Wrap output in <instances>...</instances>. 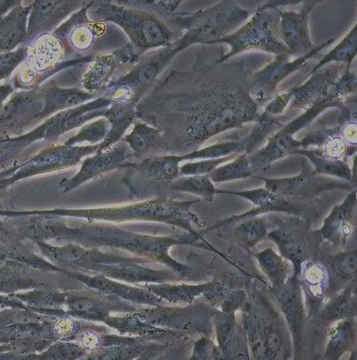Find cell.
I'll use <instances>...</instances> for the list:
<instances>
[{
  "label": "cell",
  "instance_id": "cell-1",
  "mask_svg": "<svg viewBox=\"0 0 357 360\" xmlns=\"http://www.w3.org/2000/svg\"><path fill=\"white\" fill-rule=\"evenodd\" d=\"M203 46L193 68L171 70L138 103L136 120L162 131L169 153L183 155L201 148L225 131L242 129L260 117L249 92L252 71L242 58L215 64Z\"/></svg>",
  "mask_w": 357,
  "mask_h": 360
},
{
  "label": "cell",
  "instance_id": "cell-2",
  "mask_svg": "<svg viewBox=\"0 0 357 360\" xmlns=\"http://www.w3.org/2000/svg\"><path fill=\"white\" fill-rule=\"evenodd\" d=\"M175 13L162 2L148 7L136 0L91 1L87 13L93 22L119 27L141 58L150 50L168 46L178 38L176 32L183 34L172 23Z\"/></svg>",
  "mask_w": 357,
  "mask_h": 360
},
{
  "label": "cell",
  "instance_id": "cell-3",
  "mask_svg": "<svg viewBox=\"0 0 357 360\" xmlns=\"http://www.w3.org/2000/svg\"><path fill=\"white\" fill-rule=\"evenodd\" d=\"M242 326L254 359L278 360L293 355L291 335L280 314L260 290L248 293L242 306Z\"/></svg>",
  "mask_w": 357,
  "mask_h": 360
},
{
  "label": "cell",
  "instance_id": "cell-4",
  "mask_svg": "<svg viewBox=\"0 0 357 360\" xmlns=\"http://www.w3.org/2000/svg\"><path fill=\"white\" fill-rule=\"evenodd\" d=\"M302 1H270L252 13L251 19L233 34L217 40L212 44H226L231 51L220 56L215 64L230 60L234 56L248 51H261L271 55L290 56L279 37L278 25L280 8L297 6Z\"/></svg>",
  "mask_w": 357,
  "mask_h": 360
},
{
  "label": "cell",
  "instance_id": "cell-5",
  "mask_svg": "<svg viewBox=\"0 0 357 360\" xmlns=\"http://www.w3.org/2000/svg\"><path fill=\"white\" fill-rule=\"evenodd\" d=\"M26 44L28 53L14 77L13 85L15 90L37 89L56 74L67 68L89 64L96 56L68 58L64 41L55 32L40 35Z\"/></svg>",
  "mask_w": 357,
  "mask_h": 360
},
{
  "label": "cell",
  "instance_id": "cell-6",
  "mask_svg": "<svg viewBox=\"0 0 357 360\" xmlns=\"http://www.w3.org/2000/svg\"><path fill=\"white\" fill-rule=\"evenodd\" d=\"M111 104L108 95L103 94L82 105L52 115L25 135L0 139V157L20 153L37 141L55 142L71 130L82 127L93 119L103 117Z\"/></svg>",
  "mask_w": 357,
  "mask_h": 360
},
{
  "label": "cell",
  "instance_id": "cell-7",
  "mask_svg": "<svg viewBox=\"0 0 357 360\" xmlns=\"http://www.w3.org/2000/svg\"><path fill=\"white\" fill-rule=\"evenodd\" d=\"M254 13L235 1H220L207 10L177 11L172 23L178 31L188 34L195 44L212 46L243 25Z\"/></svg>",
  "mask_w": 357,
  "mask_h": 360
},
{
  "label": "cell",
  "instance_id": "cell-8",
  "mask_svg": "<svg viewBox=\"0 0 357 360\" xmlns=\"http://www.w3.org/2000/svg\"><path fill=\"white\" fill-rule=\"evenodd\" d=\"M193 44V39L184 32L168 46L143 55L126 74L112 80L108 86L126 91L138 105L175 56Z\"/></svg>",
  "mask_w": 357,
  "mask_h": 360
},
{
  "label": "cell",
  "instance_id": "cell-9",
  "mask_svg": "<svg viewBox=\"0 0 357 360\" xmlns=\"http://www.w3.org/2000/svg\"><path fill=\"white\" fill-rule=\"evenodd\" d=\"M216 193L239 196V198L252 202L255 208L247 211L245 213L240 214V215L217 220L215 224L208 226L207 228L201 231L200 233L202 235L205 232L219 230V229L226 227V226L233 224V223L240 221V220L255 218V217L264 215V214H288V215L297 217V218L308 220V221H311L312 219L318 217L315 201L303 200V199L276 195V193L270 192L266 187L247 190V191H225V190L216 189Z\"/></svg>",
  "mask_w": 357,
  "mask_h": 360
},
{
  "label": "cell",
  "instance_id": "cell-10",
  "mask_svg": "<svg viewBox=\"0 0 357 360\" xmlns=\"http://www.w3.org/2000/svg\"><path fill=\"white\" fill-rule=\"evenodd\" d=\"M267 238L278 246L281 257L294 266V276L306 260L316 258L323 240L319 232L312 231L311 221L297 217L280 219V225L268 231Z\"/></svg>",
  "mask_w": 357,
  "mask_h": 360
},
{
  "label": "cell",
  "instance_id": "cell-11",
  "mask_svg": "<svg viewBox=\"0 0 357 360\" xmlns=\"http://www.w3.org/2000/svg\"><path fill=\"white\" fill-rule=\"evenodd\" d=\"M335 39L317 46L311 53L301 58L292 59V56L285 55L275 56L270 64L263 70L252 73L249 79V92L252 101L261 109L272 100L273 94L283 80L291 74L306 67L309 62L320 55L321 50L332 46Z\"/></svg>",
  "mask_w": 357,
  "mask_h": 360
},
{
  "label": "cell",
  "instance_id": "cell-12",
  "mask_svg": "<svg viewBox=\"0 0 357 360\" xmlns=\"http://www.w3.org/2000/svg\"><path fill=\"white\" fill-rule=\"evenodd\" d=\"M266 184V188L270 192L290 198L303 199V200H316L318 196L323 193L341 189L352 191L353 184L347 181H338L330 179L323 175L317 174L309 160L302 162L300 174L292 177L259 178Z\"/></svg>",
  "mask_w": 357,
  "mask_h": 360
},
{
  "label": "cell",
  "instance_id": "cell-13",
  "mask_svg": "<svg viewBox=\"0 0 357 360\" xmlns=\"http://www.w3.org/2000/svg\"><path fill=\"white\" fill-rule=\"evenodd\" d=\"M89 2L76 13L71 15L62 23L55 34L64 41L70 59L95 56L91 53L98 41L107 34L108 23L97 22L89 20L88 8Z\"/></svg>",
  "mask_w": 357,
  "mask_h": 360
},
{
  "label": "cell",
  "instance_id": "cell-14",
  "mask_svg": "<svg viewBox=\"0 0 357 360\" xmlns=\"http://www.w3.org/2000/svg\"><path fill=\"white\" fill-rule=\"evenodd\" d=\"M44 105L41 86L11 95V99L0 107V138H8L11 134L20 136L26 127L37 123Z\"/></svg>",
  "mask_w": 357,
  "mask_h": 360
},
{
  "label": "cell",
  "instance_id": "cell-15",
  "mask_svg": "<svg viewBox=\"0 0 357 360\" xmlns=\"http://www.w3.org/2000/svg\"><path fill=\"white\" fill-rule=\"evenodd\" d=\"M141 56L129 43L111 52L100 53L89 63L82 77V87L89 94L103 95L112 82L116 70L123 65H135Z\"/></svg>",
  "mask_w": 357,
  "mask_h": 360
},
{
  "label": "cell",
  "instance_id": "cell-16",
  "mask_svg": "<svg viewBox=\"0 0 357 360\" xmlns=\"http://www.w3.org/2000/svg\"><path fill=\"white\" fill-rule=\"evenodd\" d=\"M99 145L50 146L23 165L20 171L15 176V179L72 167L77 165L83 158L96 153L99 150Z\"/></svg>",
  "mask_w": 357,
  "mask_h": 360
},
{
  "label": "cell",
  "instance_id": "cell-17",
  "mask_svg": "<svg viewBox=\"0 0 357 360\" xmlns=\"http://www.w3.org/2000/svg\"><path fill=\"white\" fill-rule=\"evenodd\" d=\"M88 1L79 0H37L32 3L27 25V43L40 35L55 32L71 15L82 10Z\"/></svg>",
  "mask_w": 357,
  "mask_h": 360
},
{
  "label": "cell",
  "instance_id": "cell-18",
  "mask_svg": "<svg viewBox=\"0 0 357 360\" xmlns=\"http://www.w3.org/2000/svg\"><path fill=\"white\" fill-rule=\"evenodd\" d=\"M302 3L299 10H280L279 13V37L290 56L297 58L308 55L317 47L312 44L309 34V18L318 1Z\"/></svg>",
  "mask_w": 357,
  "mask_h": 360
},
{
  "label": "cell",
  "instance_id": "cell-19",
  "mask_svg": "<svg viewBox=\"0 0 357 360\" xmlns=\"http://www.w3.org/2000/svg\"><path fill=\"white\" fill-rule=\"evenodd\" d=\"M280 305L294 345V352L301 351L305 338L306 317L301 288L296 276H290L285 284L278 290H270Z\"/></svg>",
  "mask_w": 357,
  "mask_h": 360
},
{
  "label": "cell",
  "instance_id": "cell-20",
  "mask_svg": "<svg viewBox=\"0 0 357 360\" xmlns=\"http://www.w3.org/2000/svg\"><path fill=\"white\" fill-rule=\"evenodd\" d=\"M297 278L305 296L306 317L312 320L329 299L331 278L328 267L320 259H309L301 264Z\"/></svg>",
  "mask_w": 357,
  "mask_h": 360
},
{
  "label": "cell",
  "instance_id": "cell-21",
  "mask_svg": "<svg viewBox=\"0 0 357 360\" xmlns=\"http://www.w3.org/2000/svg\"><path fill=\"white\" fill-rule=\"evenodd\" d=\"M318 232L323 240L335 247L348 246L356 240V190H352L343 203L332 208Z\"/></svg>",
  "mask_w": 357,
  "mask_h": 360
},
{
  "label": "cell",
  "instance_id": "cell-22",
  "mask_svg": "<svg viewBox=\"0 0 357 360\" xmlns=\"http://www.w3.org/2000/svg\"><path fill=\"white\" fill-rule=\"evenodd\" d=\"M213 327L222 359H252L245 331L237 323L235 314H225L216 309Z\"/></svg>",
  "mask_w": 357,
  "mask_h": 360
},
{
  "label": "cell",
  "instance_id": "cell-23",
  "mask_svg": "<svg viewBox=\"0 0 357 360\" xmlns=\"http://www.w3.org/2000/svg\"><path fill=\"white\" fill-rule=\"evenodd\" d=\"M129 155L126 143L121 141V144H116L108 150L100 151L94 156L87 158L75 176L62 181L60 187L64 192L71 191L98 175L124 166Z\"/></svg>",
  "mask_w": 357,
  "mask_h": 360
},
{
  "label": "cell",
  "instance_id": "cell-24",
  "mask_svg": "<svg viewBox=\"0 0 357 360\" xmlns=\"http://www.w3.org/2000/svg\"><path fill=\"white\" fill-rule=\"evenodd\" d=\"M44 99V109L38 115L37 122L51 117L65 110L75 108L100 97V94H89L82 88H62L55 80H50L41 86Z\"/></svg>",
  "mask_w": 357,
  "mask_h": 360
},
{
  "label": "cell",
  "instance_id": "cell-25",
  "mask_svg": "<svg viewBox=\"0 0 357 360\" xmlns=\"http://www.w3.org/2000/svg\"><path fill=\"white\" fill-rule=\"evenodd\" d=\"M122 141L126 143L138 160H147L148 155L153 153H169L168 144L162 131L145 122L136 120L133 129Z\"/></svg>",
  "mask_w": 357,
  "mask_h": 360
},
{
  "label": "cell",
  "instance_id": "cell-26",
  "mask_svg": "<svg viewBox=\"0 0 357 360\" xmlns=\"http://www.w3.org/2000/svg\"><path fill=\"white\" fill-rule=\"evenodd\" d=\"M31 8V4H20L0 17V53L14 51L27 43V25Z\"/></svg>",
  "mask_w": 357,
  "mask_h": 360
},
{
  "label": "cell",
  "instance_id": "cell-27",
  "mask_svg": "<svg viewBox=\"0 0 357 360\" xmlns=\"http://www.w3.org/2000/svg\"><path fill=\"white\" fill-rule=\"evenodd\" d=\"M136 104L131 101L112 103L103 115L110 124L109 133L100 143L97 153L110 150L123 139L127 130L136 121Z\"/></svg>",
  "mask_w": 357,
  "mask_h": 360
},
{
  "label": "cell",
  "instance_id": "cell-28",
  "mask_svg": "<svg viewBox=\"0 0 357 360\" xmlns=\"http://www.w3.org/2000/svg\"><path fill=\"white\" fill-rule=\"evenodd\" d=\"M219 236L226 238L246 251L254 248L267 237L268 224L263 218L245 219L219 229Z\"/></svg>",
  "mask_w": 357,
  "mask_h": 360
},
{
  "label": "cell",
  "instance_id": "cell-29",
  "mask_svg": "<svg viewBox=\"0 0 357 360\" xmlns=\"http://www.w3.org/2000/svg\"><path fill=\"white\" fill-rule=\"evenodd\" d=\"M356 279L344 288L341 293L333 294L321 308L318 317L320 323L330 324L345 319H356Z\"/></svg>",
  "mask_w": 357,
  "mask_h": 360
},
{
  "label": "cell",
  "instance_id": "cell-30",
  "mask_svg": "<svg viewBox=\"0 0 357 360\" xmlns=\"http://www.w3.org/2000/svg\"><path fill=\"white\" fill-rule=\"evenodd\" d=\"M323 261L328 267L330 278H331L329 297L356 279V248L329 255Z\"/></svg>",
  "mask_w": 357,
  "mask_h": 360
},
{
  "label": "cell",
  "instance_id": "cell-31",
  "mask_svg": "<svg viewBox=\"0 0 357 360\" xmlns=\"http://www.w3.org/2000/svg\"><path fill=\"white\" fill-rule=\"evenodd\" d=\"M219 284V281H213L198 285H160L154 287L153 290L156 291L157 295L164 297L169 302L191 304L199 300L208 304Z\"/></svg>",
  "mask_w": 357,
  "mask_h": 360
},
{
  "label": "cell",
  "instance_id": "cell-32",
  "mask_svg": "<svg viewBox=\"0 0 357 360\" xmlns=\"http://www.w3.org/2000/svg\"><path fill=\"white\" fill-rule=\"evenodd\" d=\"M328 343L323 359H340L355 343L356 338V319H345L332 323L327 329Z\"/></svg>",
  "mask_w": 357,
  "mask_h": 360
},
{
  "label": "cell",
  "instance_id": "cell-33",
  "mask_svg": "<svg viewBox=\"0 0 357 360\" xmlns=\"http://www.w3.org/2000/svg\"><path fill=\"white\" fill-rule=\"evenodd\" d=\"M293 155H302L311 163L313 171L317 174L329 175L338 179L353 184L356 179L353 178L352 169L348 165L346 160L335 159L327 156L320 148L316 150H297Z\"/></svg>",
  "mask_w": 357,
  "mask_h": 360
},
{
  "label": "cell",
  "instance_id": "cell-34",
  "mask_svg": "<svg viewBox=\"0 0 357 360\" xmlns=\"http://www.w3.org/2000/svg\"><path fill=\"white\" fill-rule=\"evenodd\" d=\"M290 116L287 114L281 115H273L267 112H261L260 117L255 122V126L251 134L244 138L245 142V150L244 153L249 155L259 150L264 142L270 138L271 135L276 133V131L282 129L285 124L288 123Z\"/></svg>",
  "mask_w": 357,
  "mask_h": 360
},
{
  "label": "cell",
  "instance_id": "cell-35",
  "mask_svg": "<svg viewBox=\"0 0 357 360\" xmlns=\"http://www.w3.org/2000/svg\"><path fill=\"white\" fill-rule=\"evenodd\" d=\"M259 266L270 281V290H278L285 284L288 276V266L285 259L272 248H266L255 255Z\"/></svg>",
  "mask_w": 357,
  "mask_h": 360
},
{
  "label": "cell",
  "instance_id": "cell-36",
  "mask_svg": "<svg viewBox=\"0 0 357 360\" xmlns=\"http://www.w3.org/2000/svg\"><path fill=\"white\" fill-rule=\"evenodd\" d=\"M356 25L353 27L352 30L346 34L341 43L337 46L332 49L331 51L327 53L323 58L318 63L311 71L308 76L312 73L316 72L320 68L325 67L328 63L337 62V64H344L346 65H352L353 58L356 56Z\"/></svg>",
  "mask_w": 357,
  "mask_h": 360
},
{
  "label": "cell",
  "instance_id": "cell-37",
  "mask_svg": "<svg viewBox=\"0 0 357 360\" xmlns=\"http://www.w3.org/2000/svg\"><path fill=\"white\" fill-rule=\"evenodd\" d=\"M254 172L249 165L248 155L246 153L240 154L231 160L230 163L217 167L214 169L208 177L214 184L225 183L235 180L246 179V178L254 176Z\"/></svg>",
  "mask_w": 357,
  "mask_h": 360
},
{
  "label": "cell",
  "instance_id": "cell-38",
  "mask_svg": "<svg viewBox=\"0 0 357 360\" xmlns=\"http://www.w3.org/2000/svg\"><path fill=\"white\" fill-rule=\"evenodd\" d=\"M169 187L175 191L193 193L200 196L208 202L214 200L216 188L208 175H195L174 180L169 184Z\"/></svg>",
  "mask_w": 357,
  "mask_h": 360
},
{
  "label": "cell",
  "instance_id": "cell-39",
  "mask_svg": "<svg viewBox=\"0 0 357 360\" xmlns=\"http://www.w3.org/2000/svg\"><path fill=\"white\" fill-rule=\"evenodd\" d=\"M110 124L104 117L98 118L94 122H89L80 127L75 136L67 139L63 144L67 146H77L82 143L88 142L91 145L100 144L108 135Z\"/></svg>",
  "mask_w": 357,
  "mask_h": 360
},
{
  "label": "cell",
  "instance_id": "cell-40",
  "mask_svg": "<svg viewBox=\"0 0 357 360\" xmlns=\"http://www.w3.org/2000/svg\"><path fill=\"white\" fill-rule=\"evenodd\" d=\"M240 154H232L231 156L217 158V159L200 160L199 162H187L180 166L178 175L195 176V175H208L223 163L231 162Z\"/></svg>",
  "mask_w": 357,
  "mask_h": 360
},
{
  "label": "cell",
  "instance_id": "cell-41",
  "mask_svg": "<svg viewBox=\"0 0 357 360\" xmlns=\"http://www.w3.org/2000/svg\"><path fill=\"white\" fill-rule=\"evenodd\" d=\"M28 46L22 44L14 51L0 53V82L7 79L25 60Z\"/></svg>",
  "mask_w": 357,
  "mask_h": 360
},
{
  "label": "cell",
  "instance_id": "cell-42",
  "mask_svg": "<svg viewBox=\"0 0 357 360\" xmlns=\"http://www.w3.org/2000/svg\"><path fill=\"white\" fill-rule=\"evenodd\" d=\"M191 359H222L219 347L209 338L202 335L193 347Z\"/></svg>",
  "mask_w": 357,
  "mask_h": 360
},
{
  "label": "cell",
  "instance_id": "cell-43",
  "mask_svg": "<svg viewBox=\"0 0 357 360\" xmlns=\"http://www.w3.org/2000/svg\"><path fill=\"white\" fill-rule=\"evenodd\" d=\"M291 97H292V89L283 92L281 95H278V96L271 100L270 102L266 104V109L264 110V112L273 115H284L288 104L290 103Z\"/></svg>",
  "mask_w": 357,
  "mask_h": 360
},
{
  "label": "cell",
  "instance_id": "cell-44",
  "mask_svg": "<svg viewBox=\"0 0 357 360\" xmlns=\"http://www.w3.org/2000/svg\"><path fill=\"white\" fill-rule=\"evenodd\" d=\"M15 89L13 83H4L0 85V107L7 101L8 98L14 94Z\"/></svg>",
  "mask_w": 357,
  "mask_h": 360
},
{
  "label": "cell",
  "instance_id": "cell-45",
  "mask_svg": "<svg viewBox=\"0 0 357 360\" xmlns=\"http://www.w3.org/2000/svg\"><path fill=\"white\" fill-rule=\"evenodd\" d=\"M22 1L15 0V1H0V17L5 16L6 14L13 11L14 8L22 4Z\"/></svg>",
  "mask_w": 357,
  "mask_h": 360
}]
</instances>
